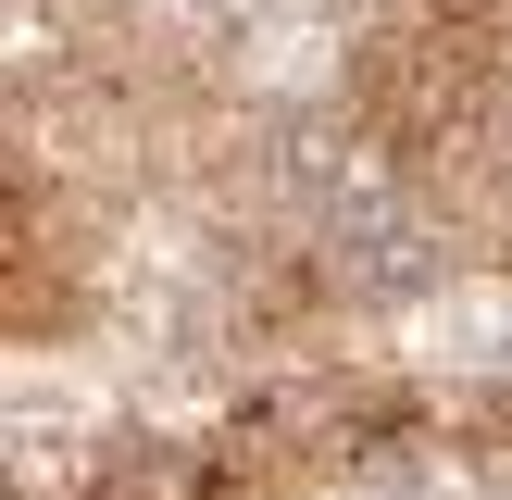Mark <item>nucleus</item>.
Segmentation results:
<instances>
[{"label": "nucleus", "mask_w": 512, "mask_h": 500, "mask_svg": "<svg viewBox=\"0 0 512 500\" xmlns=\"http://www.w3.org/2000/svg\"><path fill=\"white\" fill-rule=\"evenodd\" d=\"M338 125L413 213L512 225V0H388L338 63Z\"/></svg>", "instance_id": "f257e3e1"}, {"label": "nucleus", "mask_w": 512, "mask_h": 500, "mask_svg": "<svg viewBox=\"0 0 512 500\" xmlns=\"http://www.w3.org/2000/svg\"><path fill=\"white\" fill-rule=\"evenodd\" d=\"M213 500H350V488H413L450 463V388L413 363H363V350H313V363H263L213 425H200Z\"/></svg>", "instance_id": "f03ea898"}, {"label": "nucleus", "mask_w": 512, "mask_h": 500, "mask_svg": "<svg viewBox=\"0 0 512 500\" xmlns=\"http://www.w3.org/2000/svg\"><path fill=\"white\" fill-rule=\"evenodd\" d=\"M113 313V200L63 163L50 138H25L0 163V325L13 350H75Z\"/></svg>", "instance_id": "7ed1b4c3"}, {"label": "nucleus", "mask_w": 512, "mask_h": 500, "mask_svg": "<svg viewBox=\"0 0 512 500\" xmlns=\"http://www.w3.org/2000/svg\"><path fill=\"white\" fill-rule=\"evenodd\" d=\"M450 475H475V488H512V375H475V388H450Z\"/></svg>", "instance_id": "20e7f679"}]
</instances>
